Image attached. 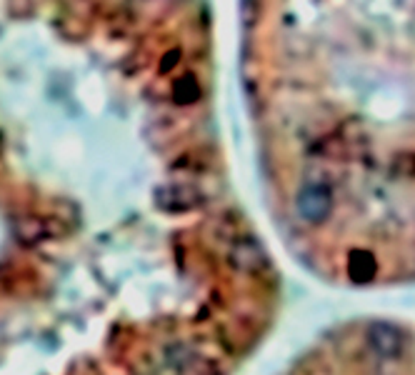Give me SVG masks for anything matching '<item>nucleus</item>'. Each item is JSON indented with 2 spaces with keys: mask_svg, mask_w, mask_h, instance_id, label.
<instances>
[{
  "mask_svg": "<svg viewBox=\"0 0 415 375\" xmlns=\"http://www.w3.org/2000/svg\"><path fill=\"white\" fill-rule=\"evenodd\" d=\"M243 60L300 145L296 221H343L356 286L415 280V0H243Z\"/></svg>",
  "mask_w": 415,
  "mask_h": 375,
  "instance_id": "obj_1",
  "label": "nucleus"
},
{
  "mask_svg": "<svg viewBox=\"0 0 415 375\" xmlns=\"http://www.w3.org/2000/svg\"><path fill=\"white\" fill-rule=\"evenodd\" d=\"M228 263L238 275H263L268 270V256L263 245L253 238V235H238L228 248Z\"/></svg>",
  "mask_w": 415,
  "mask_h": 375,
  "instance_id": "obj_2",
  "label": "nucleus"
},
{
  "mask_svg": "<svg viewBox=\"0 0 415 375\" xmlns=\"http://www.w3.org/2000/svg\"><path fill=\"white\" fill-rule=\"evenodd\" d=\"M155 205L166 213H190L203 205V193L193 183H168L155 193Z\"/></svg>",
  "mask_w": 415,
  "mask_h": 375,
  "instance_id": "obj_3",
  "label": "nucleus"
}]
</instances>
